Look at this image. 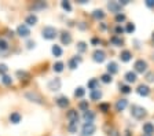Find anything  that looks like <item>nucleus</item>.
Segmentation results:
<instances>
[{"instance_id":"f257e3e1","label":"nucleus","mask_w":154,"mask_h":136,"mask_svg":"<svg viewBox=\"0 0 154 136\" xmlns=\"http://www.w3.org/2000/svg\"><path fill=\"white\" fill-rule=\"evenodd\" d=\"M131 114L136 120H142V118L146 116V109H143L142 106H138V104H134V106L131 107Z\"/></svg>"},{"instance_id":"f03ea898","label":"nucleus","mask_w":154,"mask_h":136,"mask_svg":"<svg viewBox=\"0 0 154 136\" xmlns=\"http://www.w3.org/2000/svg\"><path fill=\"white\" fill-rule=\"evenodd\" d=\"M57 35H58L57 29L52 28V26H45L44 29H43V32H42V36L45 40H54L55 37H57Z\"/></svg>"},{"instance_id":"7ed1b4c3","label":"nucleus","mask_w":154,"mask_h":136,"mask_svg":"<svg viewBox=\"0 0 154 136\" xmlns=\"http://www.w3.org/2000/svg\"><path fill=\"white\" fill-rule=\"evenodd\" d=\"M96 131V126L94 125L92 122H85L83 125V128H81V135L83 136H91L94 135Z\"/></svg>"},{"instance_id":"20e7f679","label":"nucleus","mask_w":154,"mask_h":136,"mask_svg":"<svg viewBox=\"0 0 154 136\" xmlns=\"http://www.w3.org/2000/svg\"><path fill=\"white\" fill-rule=\"evenodd\" d=\"M135 71H138V73H144V71L147 70V63H146V61H143V59H139V61L135 62Z\"/></svg>"},{"instance_id":"39448f33","label":"nucleus","mask_w":154,"mask_h":136,"mask_svg":"<svg viewBox=\"0 0 154 136\" xmlns=\"http://www.w3.org/2000/svg\"><path fill=\"white\" fill-rule=\"evenodd\" d=\"M92 58L95 62H98V63H102L103 61L106 59V54L105 51H102V50H95L92 54Z\"/></svg>"},{"instance_id":"423d86ee","label":"nucleus","mask_w":154,"mask_h":136,"mask_svg":"<svg viewBox=\"0 0 154 136\" xmlns=\"http://www.w3.org/2000/svg\"><path fill=\"white\" fill-rule=\"evenodd\" d=\"M61 80L59 78H52L51 81H48V84H47V87H48V89H51V91H59L61 89Z\"/></svg>"},{"instance_id":"0eeeda50","label":"nucleus","mask_w":154,"mask_h":136,"mask_svg":"<svg viewBox=\"0 0 154 136\" xmlns=\"http://www.w3.org/2000/svg\"><path fill=\"white\" fill-rule=\"evenodd\" d=\"M17 33H18L21 37H28L29 35H30V30H29V28L26 25H19L18 28H17Z\"/></svg>"},{"instance_id":"6e6552de","label":"nucleus","mask_w":154,"mask_h":136,"mask_svg":"<svg viewBox=\"0 0 154 136\" xmlns=\"http://www.w3.org/2000/svg\"><path fill=\"white\" fill-rule=\"evenodd\" d=\"M107 7H109V10L112 11V13H116V14H119L120 11H121V4L119 3V2H109L107 3Z\"/></svg>"},{"instance_id":"1a4fd4ad","label":"nucleus","mask_w":154,"mask_h":136,"mask_svg":"<svg viewBox=\"0 0 154 136\" xmlns=\"http://www.w3.org/2000/svg\"><path fill=\"white\" fill-rule=\"evenodd\" d=\"M66 117L70 122H77V121H79V113H77V110H74V109H72V110L67 111Z\"/></svg>"},{"instance_id":"9d476101","label":"nucleus","mask_w":154,"mask_h":136,"mask_svg":"<svg viewBox=\"0 0 154 136\" xmlns=\"http://www.w3.org/2000/svg\"><path fill=\"white\" fill-rule=\"evenodd\" d=\"M119 71V65L116 63V62H109L107 63V73H109L110 76H113V74H116Z\"/></svg>"},{"instance_id":"9b49d317","label":"nucleus","mask_w":154,"mask_h":136,"mask_svg":"<svg viewBox=\"0 0 154 136\" xmlns=\"http://www.w3.org/2000/svg\"><path fill=\"white\" fill-rule=\"evenodd\" d=\"M138 94L140 95V96H149V95H150V88L147 87V85H139L138 87Z\"/></svg>"},{"instance_id":"f8f14e48","label":"nucleus","mask_w":154,"mask_h":136,"mask_svg":"<svg viewBox=\"0 0 154 136\" xmlns=\"http://www.w3.org/2000/svg\"><path fill=\"white\" fill-rule=\"evenodd\" d=\"M143 132L144 135H147V136H151L154 133V124L151 122H146L143 125Z\"/></svg>"},{"instance_id":"ddd939ff","label":"nucleus","mask_w":154,"mask_h":136,"mask_svg":"<svg viewBox=\"0 0 154 136\" xmlns=\"http://www.w3.org/2000/svg\"><path fill=\"white\" fill-rule=\"evenodd\" d=\"M61 41L63 45H69L72 43V35L70 33H67V32H63L61 35Z\"/></svg>"},{"instance_id":"4468645a","label":"nucleus","mask_w":154,"mask_h":136,"mask_svg":"<svg viewBox=\"0 0 154 136\" xmlns=\"http://www.w3.org/2000/svg\"><path fill=\"white\" fill-rule=\"evenodd\" d=\"M25 23H26V26H35L36 23H37V17H36L35 14L28 15L26 17V20H25Z\"/></svg>"},{"instance_id":"2eb2a0df","label":"nucleus","mask_w":154,"mask_h":136,"mask_svg":"<svg viewBox=\"0 0 154 136\" xmlns=\"http://www.w3.org/2000/svg\"><path fill=\"white\" fill-rule=\"evenodd\" d=\"M57 104L61 107V109H66V107L69 106V99H67L66 96L58 98V99H57Z\"/></svg>"},{"instance_id":"dca6fc26","label":"nucleus","mask_w":154,"mask_h":136,"mask_svg":"<svg viewBox=\"0 0 154 136\" xmlns=\"http://www.w3.org/2000/svg\"><path fill=\"white\" fill-rule=\"evenodd\" d=\"M127 106H128V101H127V99H120V101H117V103H116V110L122 111Z\"/></svg>"},{"instance_id":"f3484780","label":"nucleus","mask_w":154,"mask_h":136,"mask_svg":"<svg viewBox=\"0 0 154 136\" xmlns=\"http://www.w3.org/2000/svg\"><path fill=\"white\" fill-rule=\"evenodd\" d=\"M83 118H84V121H85V122H92V121H94V118H95V114H94L92 111L87 110V111H84V114H83Z\"/></svg>"},{"instance_id":"a211bd4d","label":"nucleus","mask_w":154,"mask_h":136,"mask_svg":"<svg viewBox=\"0 0 154 136\" xmlns=\"http://www.w3.org/2000/svg\"><path fill=\"white\" fill-rule=\"evenodd\" d=\"M26 98H28V99H30V101L32 102H36V103H42V98L38 96L37 94H35V92H28V94H26Z\"/></svg>"},{"instance_id":"6ab92c4d","label":"nucleus","mask_w":154,"mask_h":136,"mask_svg":"<svg viewBox=\"0 0 154 136\" xmlns=\"http://www.w3.org/2000/svg\"><path fill=\"white\" fill-rule=\"evenodd\" d=\"M90 98H91V101H99L100 98H102V92L99 89H94V91H91Z\"/></svg>"},{"instance_id":"aec40b11","label":"nucleus","mask_w":154,"mask_h":136,"mask_svg":"<svg viewBox=\"0 0 154 136\" xmlns=\"http://www.w3.org/2000/svg\"><path fill=\"white\" fill-rule=\"evenodd\" d=\"M10 121H11V122L13 124H19L21 122V114L19 113H11L10 114Z\"/></svg>"},{"instance_id":"412c9836","label":"nucleus","mask_w":154,"mask_h":136,"mask_svg":"<svg viewBox=\"0 0 154 136\" xmlns=\"http://www.w3.org/2000/svg\"><path fill=\"white\" fill-rule=\"evenodd\" d=\"M131 58H132V55L129 51H122L121 54H120V59H121L122 62H129Z\"/></svg>"},{"instance_id":"4be33fe9","label":"nucleus","mask_w":154,"mask_h":136,"mask_svg":"<svg viewBox=\"0 0 154 136\" xmlns=\"http://www.w3.org/2000/svg\"><path fill=\"white\" fill-rule=\"evenodd\" d=\"M125 80L128 81V83H135V81H136V73H135V71L125 73Z\"/></svg>"},{"instance_id":"5701e85b","label":"nucleus","mask_w":154,"mask_h":136,"mask_svg":"<svg viewBox=\"0 0 154 136\" xmlns=\"http://www.w3.org/2000/svg\"><path fill=\"white\" fill-rule=\"evenodd\" d=\"M98 85H99V80H96V78H92V80L88 81V89L91 91L98 89Z\"/></svg>"},{"instance_id":"b1692460","label":"nucleus","mask_w":154,"mask_h":136,"mask_svg":"<svg viewBox=\"0 0 154 136\" xmlns=\"http://www.w3.org/2000/svg\"><path fill=\"white\" fill-rule=\"evenodd\" d=\"M51 51H52V55L54 56H61L62 55V48L59 47V45H52V48H51Z\"/></svg>"},{"instance_id":"393cba45","label":"nucleus","mask_w":154,"mask_h":136,"mask_svg":"<svg viewBox=\"0 0 154 136\" xmlns=\"http://www.w3.org/2000/svg\"><path fill=\"white\" fill-rule=\"evenodd\" d=\"M92 17L95 20H103V18H105V13H103L102 10H95L92 13Z\"/></svg>"},{"instance_id":"a878e982","label":"nucleus","mask_w":154,"mask_h":136,"mask_svg":"<svg viewBox=\"0 0 154 136\" xmlns=\"http://www.w3.org/2000/svg\"><path fill=\"white\" fill-rule=\"evenodd\" d=\"M110 41H112V44H114V45H117V47H119V45H122V39L121 37H119V36H113L112 39H110Z\"/></svg>"},{"instance_id":"bb28decb","label":"nucleus","mask_w":154,"mask_h":136,"mask_svg":"<svg viewBox=\"0 0 154 136\" xmlns=\"http://www.w3.org/2000/svg\"><path fill=\"white\" fill-rule=\"evenodd\" d=\"M84 95H85V89H84L83 87L76 88V91H74V96L76 98H83Z\"/></svg>"},{"instance_id":"cd10ccee","label":"nucleus","mask_w":154,"mask_h":136,"mask_svg":"<svg viewBox=\"0 0 154 136\" xmlns=\"http://www.w3.org/2000/svg\"><path fill=\"white\" fill-rule=\"evenodd\" d=\"M79 61H80V59H77V58H72L70 61H69V68H70L72 70L77 69V66H79Z\"/></svg>"},{"instance_id":"c85d7f7f","label":"nucleus","mask_w":154,"mask_h":136,"mask_svg":"<svg viewBox=\"0 0 154 136\" xmlns=\"http://www.w3.org/2000/svg\"><path fill=\"white\" fill-rule=\"evenodd\" d=\"M112 76L109 74V73H106V74H103L102 77H100V81H102V83H105V84H109V83H112Z\"/></svg>"},{"instance_id":"c756f323","label":"nucleus","mask_w":154,"mask_h":136,"mask_svg":"<svg viewBox=\"0 0 154 136\" xmlns=\"http://www.w3.org/2000/svg\"><path fill=\"white\" fill-rule=\"evenodd\" d=\"M63 63L62 62H57V63H54V71H57V73H61L62 70H63Z\"/></svg>"},{"instance_id":"7c9ffc66","label":"nucleus","mask_w":154,"mask_h":136,"mask_svg":"<svg viewBox=\"0 0 154 136\" xmlns=\"http://www.w3.org/2000/svg\"><path fill=\"white\" fill-rule=\"evenodd\" d=\"M2 81H3L4 85H11L13 84V78L10 77V76H7V74H4L3 77H2Z\"/></svg>"},{"instance_id":"2f4dec72","label":"nucleus","mask_w":154,"mask_h":136,"mask_svg":"<svg viewBox=\"0 0 154 136\" xmlns=\"http://www.w3.org/2000/svg\"><path fill=\"white\" fill-rule=\"evenodd\" d=\"M79 107H80V110L87 111V110H88V101H83V102H80V103H79Z\"/></svg>"},{"instance_id":"473e14b6","label":"nucleus","mask_w":154,"mask_h":136,"mask_svg":"<svg viewBox=\"0 0 154 136\" xmlns=\"http://www.w3.org/2000/svg\"><path fill=\"white\" fill-rule=\"evenodd\" d=\"M67 129H69V132H72V133L77 132V122H70L69 126H67Z\"/></svg>"},{"instance_id":"72a5a7b5","label":"nucleus","mask_w":154,"mask_h":136,"mask_svg":"<svg viewBox=\"0 0 154 136\" xmlns=\"http://www.w3.org/2000/svg\"><path fill=\"white\" fill-rule=\"evenodd\" d=\"M7 48H8V43H7L6 40L0 39V50H2V51H6Z\"/></svg>"},{"instance_id":"f704fd0d","label":"nucleus","mask_w":154,"mask_h":136,"mask_svg":"<svg viewBox=\"0 0 154 136\" xmlns=\"http://www.w3.org/2000/svg\"><path fill=\"white\" fill-rule=\"evenodd\" d=\"M77 50H79L80 52H84L87 50V44L84 41H80L79 44H77Z\"/></svg>"},{"instance_id":"c9c22d12","label":"nucleus","mask_w":154,"mask_h":136,"mask_svg":"<svg viewBox=\"0 0 154 136\" xmlns=\"http://www.w3.org/2000/svg\"><path fill=\"white\" fill-rule=\"evenodd\" d=\"M109 109H110V106H109L107 103H100V104H99V110H100V111H103V113L109 111Z\"/></svg>"},{"instance_id":"e433bc0d","label":"nucleus","mask_w":154,"mask_h":136,"mask_svg":"<svg viewBox=\"0 0 154 136\" xmlns=\"http://www.w3.org/2000/svg\"><path fill=\"white\" fill-rule=\"evenodd\" d=\"M146 81L153 83L154 81V71H149V73H146Z\"/></svg>"},{"instance_id":"4c0bfd02","label":"nucleus","mask_w":154,"mask_h":136,"mask_svg":"<svg viewBox=\"0 0 154 136\" xmlns=\"http://www.w3.org/2000/svg\"><path fill=\"white\" fill-rule=\"evenodd\" d=\"M62 8H63V10H66V11H72L70 3H69V2H66V0H65V2H62Z\"/></svg>"},{"instance_id":"58836bf2","label":"nucleus","mask_w":154,"mask_h":136,"mask_svg":"<svg viewBox=\"0 0 154 136\" xmlns=\"http://www.w3.org/2000/svg\"><path fill=\"white\" fill-rule=\"evenodd\" d=\"M120 91H121L122 94H129L131 92V88L128 85H120Z\"/></svg>"},{"instance_id":"ea45409f","label":"nucleus","mask_w":154,"mask_h":136,"mask_svg":"<svg viewBox=\"0 0 154 136\" xmlns=\"http://www.w3.org/2000/svg\"><path fill=\"white\" fill-rule=\"evenodd\" d=\"M116 21H117V22H124L125 15L124 14H117V15H116Z\"/></svg>"},{"instance_id":"a19ab883","label":"nucleus","mask_w":154,"mask_h":136,"mask_svg":"<svg viewBox=\"0 0 154 136\" xmlns=\"http://www.w3.org/2000/svg\"><path fill=\"white\" fill-rule=\"evenodd\" d=\"M125 30H127L128 33H134L135 32V25H134V23H128V25H127V29H125Z\"/></svg>"},{"instance_id":"79ce46f5","label":"nucleus","mask_w":154,"mask_h":136,"mask_svg":"<svg viewBox=\"0 0 154 136\" xmlns=\"http://www.w3.org/2000/svg\"><path fill=\"white\" fill-rule=\"evenodd\" d=\"M7 69H8V68H7L6 65H3V63H2V65H0V74H2V76L6 74V73H7Z\"/></svg>"},{"instance_id":"37998d69","label":"nucleus","mask_w":154,"mask_h":136,"mask_svg":"<svg viewBox=\"0 0 154 136\" xmlns=\"http://www.w3.org/2000/svg\"><path fill=\"white\" fill-rule=\"evenodd\" d=\"M146 6L150 7V8H153L154 7V0H146Z\"/></svg>"},{"instance_id":"c03bdc74","label":"nucleus","mask_w":154,"mask_h":136,"mask_svg":"<svg viewBox=\"0 0 154 136\" xmlns=\"http://www.w3.org/2000/svg\"><path fill=\"white\" fill-rule=\"evenodd\" d=\"M124 32V28H121V26H117V28H116V33H117V35H121V33Z\"/></svg>"},{"instance_id":"a18cd8bd","label":"nucleus","mask_w":154,"mask_h":136,"mask_svg":"<svg viewBox=\"0 0 154 136\" xmlns=\"http://www.w3.org/2000/svg\"><path fill=\"white\" fill-rule=\"evenodd\" d=\"M17 74H18V76H22V77H28V73H26V71L18 70V71H17Z\"/></svg>"},{"instance_id":"49530a36","label":"nucleus","mask_w":154,"mask_h":136,"mask_svg":"<svg viewBox=\"0 0 154 136\" xmlns=\"http://www.w3.org/2000/svg\"><path fill=\"white\" fill-rule=\"evenodd\" d=\"M91 43H92V44H99L100 40L99 39H92V40H91Z\"/></svg>"},{"instance_id":"de8ad7c7","label":"nucleus","mask_w":154,"mask_h":136,"mask_svg":"<svg viewBox=\"0 0 154 136\" xmlns=\"http://www.w3.org/2000/svg\"><path fill=\"white\" fill-rule=\"evenodd\" d=\"M32 47H35V43H33V41H29L28 43V48H32Z\"/></svg>"},{"instance_id":"09e8293b","label":"nucleus","mask_w":154,"mask_h":136,"mask_svg":"<svg viewBox=\"0 0 154 136\" xmlns=\"http://www.w3.org/2000/svg\"><path fill=\"white\" fill-rule=\"evenodd\" d=\"M80 28H81V29H85V25H84V22H81V25H80Z\"/></svg>"},{"instance_id":"8fccbe9b","label":"nucleus","mask_w":154,"mask_h":136,"mask_svg":"<svg viewBox=\"0 0 154 136\" xmlns=\"http://www.w3.org/2000/svg\"><path fill=\"white\" fill-rule=\"evenodd\" d=\"M153 41H154V33H153Z\"/></svg>"},{"instance_id":"3c124183","label":"nucleus","mask_w":154,"mask_h":136,"mask_svg":"<svg viewBox=\"0 0 154 136\" xmlns=\"http://www.w3.org/2000/svg\"><path fill=\"white\" fill-rule=\"evenodd\" d=\"M153 59H154V55H153Z\"/></svg>"},{"instance_id":"603ef678","label":"nucleus","mask_w":154,"mask_h":136,"mask_svg":"<svg viewBox=\"0 0 154 136\" xmlns=\"http://www.w3.org/2000/svg\"><path fill=\"white\" fill-rule=\"evenodd\" d=\"M144 136H147V135H144Z\"/></svg>"}]
</instances>
